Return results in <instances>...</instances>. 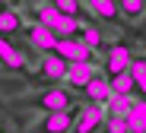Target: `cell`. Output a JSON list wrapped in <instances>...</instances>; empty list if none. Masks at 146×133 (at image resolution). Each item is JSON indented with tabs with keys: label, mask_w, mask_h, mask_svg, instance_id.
<instances>
[{
	"label": "cell",
	"mask_w": 146,
	"mask_h": 133,
	"mask_svg": "<svg viewBox=\"0 0 146 133\" xmlns=\"http://www.w3.org/2000/svg\"><path fill=\"white\" fill-rule=\"evenodd\" d=\"M105 124V130L108 133H130V127H127V117L124 114H108V120H102Z\"/></svg>",
	"instance_id": "21"
},
{
	"label": "cell",
	"mask_w": 146,
	"mask_h": 133,
	"mask_svg": "<svg viewBox=\"0 0 146 133\" xmlns=\"http://www.w3.org/2000/svg\"><path fill=\"white\" fill-rule=\"evenodd\" d=\"M86 7L99 16V19H105V22H117V19H121L117 0H86Z\"/></svg>",
	"instance_id": "11"
},
{
	"label": "cell",
	"mask_w": 146,
	"mask_h": 133,
	"mask_svg": "<svg viewBox=\"0 0 146 133\" xmlns=\"http://www.w3.org/2000/svg\"><path fill=\"white\" fill-rule=\"evenodd\" d=\"M117 10L127 19H140L146 13V0H117Z\"/></svg>",
	"instance_id": "18"
},
{
	"label": "cell",
	"mask_w": 146,
	"mask_h": 133,
	"mask_svg": "<svg viewBox=\"0 0 146 133\" xmlns=\"http://www.w3.org/2000/svg\"><path fill=\"white\" fill-rule=\"evenodd\" d=\"M133 101H137L133 95H108V101L102 105V108H105V111H111V114H127Z\"/></svg>",
	"instance_id": "17"
},
{
	"label": "cell",
	"mask_w": 146,
	"mask_h": 133,
	"mask_svg": "<svg viewBox=\"0 0 146 133\" xmlns=\"http://www.w3.org/2000/svg\"><path fill=\"white\" fill-rule=\"evenodd\" d=\"M51 54H57V57H64L67 64H73V60H86V64H95L99 57H95V51L92 48H86L80 38H57V44H54V51Z\"/></svg>",
	"instance_id": "2"
},
{
	"label": "cell",
	"mask_w": 146,
	"mask_h": 133,
	"mask_svg": "<svg viewBox=\"0 0 146 133\" xmlns=\"http://www.w3.org/2000/svg\"><path fill=\"white\" fill-rule=\"evenodd\" d=\"M73 117H76V105H73V108H60V111H44L41 124L32 133H70Z\"/></svg>",
	"instance_id": "3"
},
{
	"label": "cell",
	"mask_w": 146,
	"mask_h": 133,
	"mask_svg": "<svg viewBox=\"0 0 146 133\" xmlns=\"http://www.w3.org/2000/svg\"><path fill=\"white\" fill-rule=\"evenodd\" d=\"M127 73H130V79H133V89H140V92L146 95V57H130Z\"/></svg>",
	"instance_id": "14"
},
{
	"label": "cell",
	"mask_w": 146,
	"mask_h": 133,
	"mask_svg": "<svg viewBox=\"0 0 146 133\" xmlns=\"http://www.w3.org/2000/svg\"><path fill=\"white\" fill-rule=\"evenodd\" d=\"M7 48H13V38H7V35H0V54H3Z\"/></svg>",
	"instance_id": "22"
},
{
	"label": "cell",
	"mask_w": 146,
	"mask_h": 133,
	"mask_svg": "<svg viewBox=\"0 0 146 133\" xmlns=\"http://www.w3.org/2000/svg\"><path fill=\"white\" fill-rule=\"evenodd\" d=\"M0 64L7 70H13V73H19V70H26L29 57H26V51H19V48H7L3 54H0Z\"/></svg>",
	"instance_id": "13"
},
{
	"label": "cell",
	"mask_w": 146,
	"mask_h": 133,
	"mask_svg": "<svg viewBox=\"0 0 146 133\" xmlns=\"http://www.w3.org/2000/svg\"><path fill=\"white\" fill-rule=\"evenodd\" d=\"M0 133H10V130H3V127H0Z\"/></svg>",
	"instance_id": "24"
},
{
	"label": "cell",
	"mask_w": 146,
	"mask_h": 133,
	"mask_svg": "<svg viewBox=\"0 0 146 133\" xmlns=\"http://www.w3.org/2000/svg\"><path fill=\"white\" fill-rule=\"evenodd\" d=\"M26 38H29L32 48L41 51V54H51L54 44H57V35L48 29V25H41V22H32V25H29V29H26Z\"/></svg>",
	"instance_id": "7"
},
{
	"label": "cell",
	"mask_w": 146,
	"mask_h": 133,
	"mask_svg": "<svg viewBox=\"0 0 146 133\" xmlns=\"http://www.w3.org/2000/svg\"><path fill=\"white\" fill-rule=\"evenodd\" d=\"M73 38H80L86 48H92V51H99L102 44H105V38L99 35V29H92V25H80V29H76V35H73Z\"/></svg>",
	"instance_id": "16"
},
{
	"label": "cell",
	"mask_w": 146,
	"mask_h": 133,
	"mask_svg": "<svg viewBox=\"0 0 146 133\" xmlns=\"http://www.w3.org/2000/svg\"><path fill=\"white\" fill-rule=\"evenodd\" d=\"M3 3H22V0H3Z\"/></svg>",
	"instance_id": "23"
},
{
	"label": "cell",
	"mask_w": 146,
	"mask_h": 133,
	"mask_svg": "<svg viewBox=\"0 0 146 133\" xmlns=\"http://www.w3.org/2000/svg\"><path fill=\"white\" fill-rule=\"evenodd\" d=\"M64 73H67V60L57 57V54H48L38 67V79H44V83H60Z\"/></svg>",
	"instance_id": "8"
},
{
	"label": "cell",
	"mask_w": 146,
	"mask_h": 133,
	"mask_svg": "<svg viewBox=\"0 0 146 133\" xmlns=\"http://www.w3.org/2000/svg\"><path fill=\"white\" fill-rule=\"evenodd\" d=\"M22 16L16 13V10H10V7H0V35H7V38H13V35H19L22 32Z\"/></svg>",
	"instance_id": "10"
},
{
	"label": "cell",
	"mask_w": 146,
	"mask_h": 133,
	"mask_svg": "<svg viewBox=\"0 0 146 133\" xmlns=\"http://www.w3.org/2000/svg\"><path fill=\"white\" fill-rule=\"evenodd\" d=\"M124 117H127L130 133H146V101H133Z\"/></svg>",
	"instance_id": "12"
},
{
	"label": "cell",
	"mask_w": 146,
	"mask_h": 133,
	"mask_svg": "<svg viewBox=\"0 0 146 133\" xmlns=\"http://www.w3.org/2000/svg\"><path fill=\"white\" fill-rule=\"evenodd\" d=\"M57 19H60V13L48 3V7H35V22H41V25H48V29L54 32V25H57Z\"/></svg>",
	"instance_id": "19"
},
{
	"label": "cell",
	"mask_w": 146,
	"mask_h": 133,
	"mask_svg": "<svg viewBox=\"0 0 146 133\" xmlns=\"http://www.w3.org/2000/svg\"><path fill=\"white\" fill-rule=\"evenodd\" d=\"M130 44H124V41H114V44H108L105 48V76L111 79V76H117V73H124L127 70V64H130Z\"/></svg>",
	"instance_id": "4"
},
{
	"label": "cell",
	"mask_w": 146,
	"mask_h": 133,
	"mask_svg": "<svg viewBox=\"0 0 146 133\" xmlns=\"http://www.w3.org/2000/svg\"><path fill=\"white\" fill-rule=\"evenodd\" d=\"M0 7H7V3H3V0H0Z\"/></svg>",
	"instance_id": "25"
},
{
	"label": "cell",
	"mask_w": 146,
	"mask_h": 133,
	"mask_svg": "<svg viewBox=\"0 0 146 133\" xmlns=\"http://www.w3.org/2000/svg\"><path fill=\"white\" fill-rule=\"evenodd\" d=\"M92 73H95V64L73 60V64H67V73H64L60 83H67V86H70V92H83V86L89 83V76H92Z\"/></svg>",
	"instance_id": "6"
},
{
	"label": "cell",
	"mask_w": 146,
	"mask_h": 133,
	"mask_svg": "<svg viewBox=\"0 0 146 133\" xmlns=\"http://www.w3.org/2000/svg\"><path fill=\"white\" fill-rule=\"evenodd\" d=\"M108 89H111V95H133V79H130V73L124 70V73L111 76V79H108Z\"/></svg>",
	"instance_id": "15"
},
{
	"label": "cell",
	"mask_w": 146,
	"mask_h": 133,
	"mask_svg": "<svg viewBox=\"0 0 146 133\" xmlns=\"http://www.w3.org/2000/svg\"><path fill=\"white\" fill-rule=\"evenodd\" d=\"M51 7L57 10V13H64V16H83V3L80 0H51Z\"/></svg>",
	"instance_id": "20"
},
{
	"label": "cell",
	"mask_w": 146,
	"mask_h": 133,
	"mask_svg": "<svg viewBox=\"0 0 146 133\" xmlns=\"http://www.w3.org/2000/svg\"><path fill=\"white\" fill-rule=\"evenodd\" d=\"M102 105H89V108H76V117H73L70 133H99L102 130Z\"/></svg>",
	"instance_id": "5"
},
{
	"label": "cell",
	"mask_w": 146,
	"mask_h": 133,
	"mask_svg": "<svg viewBox=\"0 0 146 133\" xmlns=\"http://www.w3.org/2000/svg\"><path fill=\"white\" fill-rule=\"evenodd\" d=\"M83 92H86V98H89L92 105H105V101H108V95H111L108 79H105V76H99V73H92V76H89V83L83 86Z\"/></svg>",
	"instance_id": "9"
},
{
	"label": "cell",
	"mask_w": 146,
	"mask_h": 133,
	"mask_svg": "<svg viewBox=\"0 0 146 133\" xmlns=\"http://www.w3.org/2000/svg\"><path fill=\"white\" fill-rule=\"evenodd\" d=\"M19 105H26V108H38V111H60V108H73L76 98H73L70 89H54V86H48L44 92L22 98Z\"/></svg>",
	"instance_id": "1"
}]
</instances>
